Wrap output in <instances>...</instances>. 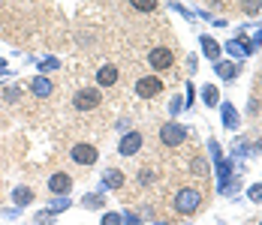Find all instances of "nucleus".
<instances>
[{"label":"nucleus","mask_w":262,"mask_h":225,"mask_svg":"<svg viewBox=\"0 0 262 225\" xmlns=\"http://www.w3.org/2000/svg\"><path fill=\"white\" fill-rule=\"evenodd\" d=\"M148 66H151V69H157V72L172 69V66H175V51H172V48H166V45L151 48V54H148Z\"/></svg>","instance_id":"obj_3"},{"label":"nucleus","mask_w":262,"mask_h":225,"mask_svg":"<svg viewBox=\"0 0 262 225\" xmlns=\"http://www.w3.org/2000/svg\"><path fill=\"white\" fill-rule=\"evenodd\" d=\"M31 90H33V97L48 99L51 93H55V84H51V78H45V75H36V78H31Z\"/></svg>","instance_id":"obj_10"},{"label":"nucleus","mask_w":262,"mask_h":225,"mask_svg":"<svg viewBox=\"0 0 262 225\" xmlns=\"http://www.w3.org/2000/svg\"><path fill=\"white\" fill-rule=\"evenodd\" d=\"M202 51L217 63V57H220V45H217V39H214V36H202Z\"/></svg>","instance_id":"obj_13"},{"label":"nucleus","mask_w":262,"mask_h":225,"mask_svg":"<svg viewBox=\"0 0 262 225\" xmlns=\"http://www.w3.org/2000/svg\"><path fill=\"white\" fill-rule=\"evenodd\" d=\"M118 78H121V69L115 63H106L97 69V87H112V84H118Z\"/></svg>","instance_id":"obj_9"},{"label":"nucleus","mask_w":262,"mask_h":225,"mask_svg":"<svg viewBox=\"0 0 262 225\" xmlns=\"http://www.w3.org/2000/svg\"><path fill=\"white\" fill-rule=\"evenodd\" d=\"M142 144H145V138H142V132H124L121 135V141H118V153L121 156H136L139 150H142Z\"/></svg>","instance_id":"obj_5"},{"label":"nucleus","mask_w":262,"mask_h":225,"mask_svg":"<svg viewBox=\"0 0 262 225\" xmlns=\"http://www.w3.org/2000/svg\"><path fill=\"white\" fill-rule=\"evenodd\" d=\"M184 138H187V129L178 126V123H163L160 126V141L166 147H178V144H184Z\"/></svg>","instance_id":"obj_6"},{"label":"nucleus","mask_w":262,"mask_h":225,"mask_svg":"<svg viewBox=\"0 0 262 225\" xmlns=\"http://www.w3.org/2000/svg\"><path fill=\"white\" fill-rule=\"evenodd\" d=\"M0 75H6V60L0 57Z\"/></svg>","instance_id":"obj_29"},{"label":"nucleus","mask_w":262,"mask_h":225,"mask_svg":"<svg viewBox=\"0 0 262 225\" xmlns=\"http://www.w3.org/2000/svg\"><path fill=\"white\" fill-rule=\"evenodd\" d=\"M69 159L78 162V165H94V162L99 159V150L94 147V144H88V141H78V144H72Z\"/></svg>","instance_id":"obj_4"},{"label":"nucleus","mask_w":262,"mask_h":225,"mask_svg":"<svg viewBox=\"0 0 262 225\" xmlns=\"http://www.w3.org/2000/svg\"><path fill=\"white\" fill-rule=\"evenodd\" d=\"M190 162H193L190 168H193V171H196L199 177H202V174H205V165H202V159H199V156H196V159H190Z\"/></svg>","instance_id":"obj_24"},{"label":"nucleus","mask_w":262,"mask_h":225,"mask_svg":"<svg viewBox=\"0 0 262 225\" xmlns=\"http://www.w3.org/2000/svg\"><path fill=\"white\" fill-rule=\"evenodd\" d=\"M223 123L226 126H235V108L232 105H223Z\"/></svg>","instance_id":"obj_22"},{"label":"nucleus","mask_w":262,"mask_h":225,"mask_svg":"<svg viewBox=\"0 0 262 225\" xmlns=\"http://www.w3.org/2000/svg\"><path fill=\"white\" fill-rule=\"evenodd\" d=\"M250 198H253V201H262V183H259V186H253V189H250Z\"/></svg>","instance_id":"obj_26"},{"label":"nucleus","mask_w":262,"mask_h":225,"mask_svg":"<svg viewBox=\"0 0 262 225\" xmlns=\"http://www.w3.org/2000/svg\"><path fill=\"white\" fill-rule=\"evenodd\" d=\"M39 69H42V72H55V69H61V60H58V57H42V60H39Z\"/></svg>","instance_id":"obj_19"},{"label":"nucleus","mask_w":262,"mask_h":225,"mask_svg":"<svg viewBox=\"0 0 262 225\" xmlns=\"http://www.w3.org/2000/svg\"><path fill=\"white\" fill-rule=\"evenodd\" d=\"M69 204H72V198H69V195H61V198H55V201H51V204H48L45 210H48V213L55 216V213H64Z\"/></svg>","instance_id":"obj_14"},{"label":"nucleus","mask_w":262,"mask_h":225,"mask_svg":"<svg viewBox=\"0 0 262 225\" xmlns=\"http://www.w3.org/2000/svg\"><path fill=\"white\" fill-rule=\"evenodd\" d=\"M241 9H244V12H259L262 0H241Z\"/></svg>","instance_id":"obj_21"},{"label":"nucleus","mask_w":262,"mask_h":225,"mask_svg":"<svg viewBox=\"0 0 262 225\" xmlns=\"http://www.w3.org/2000/svg\"><path fill=\"white\" fill-rule=\"evenodd\" d=\"M202 90H205V93H202V97H205V105L214 108V105H217V87H214V84H205Z\"/></svg>","instance_id":"obj_18"},{"label":"nucleus","mask_w":262,"mask_h":225,"mask_svg":"<svg viewBox=\"0 0 262 225\" xmlns=\"http://www.w3.org/2000/svg\"><path fill=\"white\" fill-rule=\"evenodd\" d=\"M199 204H202V192H199L196 186H184V189H178V195H175V210H178L181 216L196 213Z\"/></svg>","instance_id":"obj_1"},{"label":"nucleus","mask_w":262,"mask_h":225,"mask_svg":"<svg viewBox=\"0 0 262 225\" xmlns=\"http://www.w3.org/2000/svg\"><path fill=\"white\" fill-rule=\"evenodd\" d=\"M259 87H262V75H259Z\"/></svg>","instance_id":"obj_30"},{"label":"nucleus","mask_w":262,"mask_h":225,"mask_svg":"<svg viewBox=\"0 0 262 225\" xmlns=\"http://www.w3.org/2000/svg\"><path fill=\"white\" fill-rule=\"evenodd\" d=\"M99 225H124V216L121 213H102V219H99Z\"/></svg>","instance_id":"obj_20"},{"label":"nucleus","mask_w":262,"mask_h":225,"mask_svg":"<svg viewBox=\"0 0 262 225\" xmlns=\"http://www.w3.org/2000/svg\"><path fill=\"white\" fill-rule=\"evenodd\" d=\"M178 108H181V99H172V102H169V111H172V114H175V111H178Z\"/></svg>","instance_id":"obj_28"},{"label":"nucleus","mask_w":262,"mask_h":225,"mask_svg":"<svg viewBox=\"0 0 262 225\" xmlns=\"http://www.w3.org/2000/svg\"><path fill=\"white\" fill-rule=\"evenodd\" d=\"M229 51H232V54H247V45H241V42H232Z\"/></svg>","instance_id":"obj_23"},{"label":"nucleus","mask_w":262,"mask_h":225,"mask_svg":"<svg viewBox=\"0 0 262 225\" xmlns=\"http://www.w3.org/2000/svg\"><path fill=\"white\" fill-rule=\"evenodd\" d=\"M48 192L51 195H69L72 192V177H69L66 171H55V174L48 177Z\"/></svg>","instance_id":"obj_8"},{"label":"nucleus","mask_w":262,"mask_h":225,"mask_svg":"<svg viewBox=\"0 0 262 225\" xmlns=\"http://www.w3.org/2000/svg\"><path fill=\"white\" fill-rule=\"evenodd\" d=\"M12 201H15V207L31 204V201H33V189H31V186H15V189H12Z\"/></svg>","instance_id":"obj_12"},{"label":"nucleus","mask_w":262,"mask_h":225,"mask_svg":"<svg viewBox=\"0 0 262 225\" xmlns=\"http://www.w3.org/2000/svg\"><path fill=\"white\" fill-rule=\"evenodd\" d=\"M130 6L136 12H154L157 9V0H130Z\"/></svg>","instance_id":"obj_15"},{"label":"nucleus","mask_w":262,"mask_h":225,"mask_svg":"<svg viewBox=\"0 0 262 225\" xmlns=\"http://www.w3.org/2000/svg\"><path fill=\"white\" fill-rule=\"evenodd\" d=\"M259 225H262V222H259Z\"/></svg>","instance_id":"obj_31"},{"label":"nucleus","mask_w":262,"mask_h":225,"mask_svg":"<svg viewBox=\"0 0 262 225\" xmlns=\"http://www.w3.org/2000/svg\"><path fill=\"white\" fill-rule=\"evenodd\" d=\"M160 90H163V81H160V78H154V75H148V78H139V81H136V93H139L142 99L160 97Z\"/></svg>","instance_id":"obj_7"},{"label":"nucleus","mask_w":262,"mask_h":225,"mask_svg":"<svg viewBox=\"0 0 262 225\" xmlns=\"http://www.w3.org/2000/svg\"><path fill=\"white\" fill-rule=\"evenodd\" d=\"M208 147H211V156H214V159L220 162V147H217V141H211V144H208Z\"/></svg>","instance_id":"obj_27"},{"label":"nucleus","mask_w":262,"mask_h":225,"mask_svg":"<svg viewBox=\"0 0 262 225\" xmlns=\"http://www.w3.org/2000/svg\"><path fill=\"white\" fill-rule=\"evenodd\" d=\"M124 171H118V168H106L102 171V189H121L124 186Z\"/></svg>","instance_id":"obj_11"},{"label":"nucleus","mask_w":262,"mask_h":225,"mask_svg":"<svg viewBox=\"0 0 262 225\" xmlns=\"http://www.w3.org/2000/svg\"><path fill=\"white\" fill-rule=\"evenodd\" d=\"M99 102H102V93H99L97 87H82V90H75V97H72V108H75V111H94Z\"/></svg>","instance_id":"obj_2"},{"label":"nucleus","mask_w":262,"mask_h":225,"mask_svg":"<svg viewBox=\"0 0 262 225\" xmlns=\"http://www.w3.org/2000/svg\"><path fill=\"white\" fill-rule=\"evenodd\" d=\"M124 225H142V216L130 213V216H124Z\"/></svg>","instance_id":"obj_25"},{"label":"nucleus","mask_w":262,"mask_h":225,"mask_svg":"<svg viewBox=\"0 0 262 225\" xmlns=\"http://www.w3.org/2000/svg\"><path fill=\"white\" fill-rule=\"evenodd\" d=\"M214 69H217V72H220V78H226V81H229V78H235V72H238V69H235V63H229V60H226V63H217Z\"/></svg>","instance_id":"obj_17"},{"label":"nucleus","mask_w":262,"mask_h":225,"mask_svg":"<svg viewBox=\"0 0 262 225\" xmlns=\"http://www.w3.org/2000/svg\"><path fill=\"white\" fill-rule=\"evenodd\" d=\"M82 204H85L88 210H99V207H102V195H97V192L85 195V198H82Z\"/></svg>","instance_id":"obj_16"}]
</instances>
